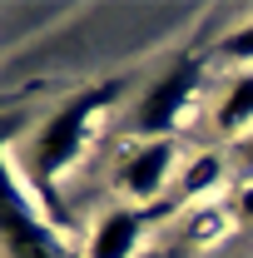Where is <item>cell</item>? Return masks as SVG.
Here are the masks:
<instances>
[{"instance_id": "cell-1", "label": "cell", "mask_w": 253, "mask_h": 258, "mask_svg": "<svg viewBox=\"0 0 253 258\" xmlns=\"http://www.w3.org/2000/svg\"><path fill=\"white\" fill-rule=\"evenodd\" d=\"M114 99H119V80L90 85V90L70 95L45 124L35 129L30 149H25V179H30L35 189H50L60 174L75 169V159L85 154V144H90V134H95V124H99V114H104Z\"/></svg>"}, {"instance_id": "cell-2", "label": "cell", "mask_w": 253, "mask_h": 258, "mask_svg": "<svg viewBox=\"0 0 253 258\" xmlns=\"http://www.w3.org/2000/svg\"><path fill=\"white\" fill-rule=\"evenodd\" d=\"M0 253L5 258H70L55 228L45 224V214L30 204L25 179L10 169L0 149Z\"/></svg>"}, {"instance_id": "cell-3", "label": "cell", "mask_w": 253, "mask_h": 258, "mask_svg": "<svg viewBox=\"0 0 253 258\" xmlns=\"http://www.w3.org/2000/svg\"><path fill=\"white\" fill-rule=\"evenodd\" d=\"M199 80H204V64L194 55H184V60L169 64L154 85H144V95L134 104V134L139 139H169L179 129V119L189 114L194 95H199Z\"/></svg>"}, {"instance_id": "cell-4", "label": "cell", "mask_w": 253, "mask_h": 258, "mask_svg": "<svg viewBox=\"0 0 253 258\" xmlns=\"http://www.w3.org/2000/svg\"><path fill=\"white\" fill-rule=\"evenodd\" d=\"M174 164H179L174 139H139L124 159H119V189L129 199H139V204H149V199H159V194L169 189Z\"/></svg>"}, {"instance_id": "cell-5", "label": "cell", "mask_w": 253, "mask_h": 258, "mask_svg": "<svg viewBox=\"0 0 253 258\" xmlns=\"http://www.w3.org/2000/svg\"><path fill=\"white\" fill-rule=\"evenodd\" d=\"M139 238H144V214L139 209H109V214H99L95 233L85 243V258H134Z\"/></svg>"}, {"instance_id": "cell-6", "label": "cell", "mask_w": 253, "mask_h": 258, "mask_svg": "<svg viewBox=\"0 0 253 258\" xmlns=\"http://www.w3.org/2000/svg\"><path fill=\"white\" fill-rule=\"evenodd\" d=\"M214 119H219L223 134H248L253 129V70H243V75L228 80V90H223Z\"/></svg>"}, {"instance_id": "cell-7", "label": "cell", "mask_w": 253, "mask_h": 258, "mask_svg": "<svg viewBox=\"0 0 253 258\" xmlns=\"http://www.w3.org/2000/svg\"><path fill=\"white\" fill-rule=\"evenodd\" d=\"M223 184V159L219 154H194L179 169V199H209Z\"/></svg>"}, {"instance_id": "cell-8", "label": "cell", "mask_w": 253, "mask_h": 258, "mask_svg": "<svg viewBox=\"0 0 253 258\" xmlns=\"http://www.w3.org/2000/svg\"><path fill=\"white\" fill-rule=\"evenodd\" d=\"M219 55H223V60H238V64H248V70H253V20H243L238 30L223 35Z\"/></svg>"}, {"instance_id": "cell-9", "label": "cell", "mask_w": 253, "mask_h": 258, "mask_svg": "<svg viewBox=\"0 0 253 258\" xmlns=\"http://www.w3.org/2000/svg\"><path fill=\"white\" fill-rule=\"evenodd\" d=\"M238 219H253V184L238 189Z\"/></svg>"}, {"instance_id": "cell-10", "label": "cell", "mask_w": 253, "mask_h": 258, "mask_svg": "<svg viewBox=\"0 0 253 258\" xmlns=\"http://www.w3.org/2000/svg\"><path fill=\"white\" fill-rule=\"evenodd\" d=\"M238 154H243V164H253V129L243 134V144H238Z\"/></svg>"}]
</instances>
